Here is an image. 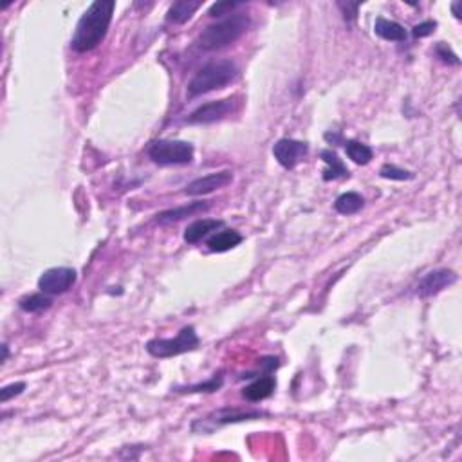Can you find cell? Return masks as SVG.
Masks as SVG:
<instances>
[{
	"mask_svg": "<svg viewBox=\"0 0 462 462\" xmlns=\"http://www.w3.org/2000/svg\"><path fill=\"white\" fill-rule=\"evenodd\" d=\"M195 149L188 141L157 140L150 145L149 157L159 166L190 165L193 161Z\"/></svg>",
	"mask_w": 462,
	"mask_h": 462,
	"instance_id": "5",
	"label": "cell"
},
{
	"mask_svg": "<svg viewBox=\"0 0 462 462\" xmlns=\"http://www.w3.org/2000/svg\"><path fill=\"white\" fill-rule=\"evenodd\" d=\"M231 181H233V172L231 170L213 172V174H208L204 175V177H199V179L192 181V183L186 186L184 193L190 195V197H201V195H208V193L215 192V190L224 188Z\"/></svg>",
	"mask_w": 462,
	"mask_h": 462,
	"instance_id": "11",
	"label": "cell"
},
{
	"mask_svg": "<svg viewBox=\"0 0 462 462\" xmlns=\"http://www.w3.org/2000/svg\"><path fill=\"white\" fill-rule=\"evenodd\" d=\"M238 76L237 63L231 60H217L210 62L202 69L195 72V76L188 83V96L197 98V96L208 94L211 90L224 89L226 85L233 83Z\"/></svg>",
	"mask_w": 462,
	"mask_h": 462,
	"instance_id": "3",
	"label": "cell"
},
{
	"mask_svg": "<svg viewBox=\"0 0 462 462\" xmlns=\"http://www.w3.org/2000/svg\"><path fill=\"white\" fill-rule=\"evenodd\" d=\"M240 242H242V235L238 233V231H235V229H222L219 233L211 235L206 244L210 247V251L224 253L237 247Z\"/></svg>",
	"mask_w": 462,
	"mask_h": 462,
	"instance_id": "15",
	"label": "cell"
},
{
	"mask_svg": "<svg viewBox=\"0 0 462 462\" xmlns=\"http://www.w3.org/2000/svg\"><path fill=\"white\" fill-rule=\"evenodd\" d=\"M24 390H26V383L24 381H17L11 383V385L2 386V390H0V401H2V403H8L9 399H13V397L20 395Z\"/></svg>",
	"mask_w": 462,
	"mask_h": 462,
	"instance_id": "25",
	"label": "cell"
},
{
	"mask_svg": "<svg viewBox=\"0 0 462 462\" xmlns=\"http://www.w3.org/2000/svg\"><path fill=\"white\" fill-rule=\"evenodd\" d=\"M53 306V298L51 295H45V292H35V295H26L24 298H20L18 302V307L24 311V313H42V311H47Z\"/></svg>",
	"mask_w": 462,
	"mask_h": 462,
	"instance_id": "20",
	"label": "cell"
},
{
	"mask_svg": "<svg viewBox=\"0 0 462 462\" xmlns=\"http://www.w3.org/2000/svg\"><path fill=\"white\" fill-rule=\"evenodd\" d=\"M345 152L350 161L356 163V165H368L374 157V150L368 145L359 143V141L354 140L345 141Z\"/></svg>",
	"mask_w": 462,
	"mask_h": 462,
	"instance_id": "21",
	"label": "cell"
},
{
	"mask_svg": "<svg viewBox=\"0 0 462 462\" xmlns=\"http://www.w3.org/2000/svg\"><path fill=\"white\" fill-rule=\"evenodd\" d=\"M267 415L265 412L261 410H237V409H220L217 412L210 413L208 418L197 419L192 424V430L195 434H211L217 428H222L226 424H233V422H242V421H255Z\"/></svg>",
	"mask_w": 462,
	"mask_h": 462,
	"instance_id": "6",
	"label": "cell"
},
{
	"mask_svg": "<svg viewBox=\"0 0 462 462\" xmlns=\"http://www.w3.org/2000/svg\"><path fill=\"white\" fill-rule=\"evenodd\" d=\"M201 343L197 332L193 325H186L179 331V334L175 338H154L147 343V352L152 358L157 359H166L174 358V356H181L184 352H192L195 350Z\"/></svg>",
	"mask_w": 462,
	"mask_h": 462,
	"instance_id": "4",
	"label": "cell"
},
{
	"mask_svg": "<svg viewBox=\"0 0 462 462\" xmlns=\"http://www.w3.org/2000/svg\"><path fill=\"white\" fill-rule=\"evenodd\" d=\"M2 352H4V354H2V363H6V361H8V356H9L8 343H4V345H2Z\"/></svg>",
	"mask_w": 462,
	"mask_h": 462,
	"instance_id": "29",
	"label": "cell"
},
{
	"mask_svg": "<svg viewBox=\"0 0 462 462\" xmlns=\"http://www.w3.org/2000/svg\"><path fill=\"white\" fill-rule=\"evenodd\" d=\"M211 206L210 201H195V202H188V204H184V206L179 208H172V210L161 211V213H157L156 215V224H174V222H179V220L186 219V217L197 215L201 211H206L208 208Z\"/></svg>",
	"mask_w": 462,
	"mask_h": 462,
	"instance_id": "12",
	"label": "cell"
},
{
	"mask_svg": "<svg viewBox=\"0 0 462 462\" xmlns=\"http://www.w3.org/2000/svg\"><path fill=\"white\" fill-rule=\"evenodd\" d=\"M76 279L78 274L72 267H51V270L44 271L38 279V289L45 295L54 297V295L67 292L76 283Z\"/></svg>",
	"mask_w": 462,
	"mask_h": 462,
	"instance_id": "7",
	"label": "cell"
},
{
	"mask_svg": "<svg viewBox=\"0 0 462 462\" xmlns=\"http://www.w3.org/2000/svg\"><path fill=\"white\" fill-rule=\"evenodd\" d=\"M233 110L235 98L217 99V101H210V104H204L199 108H195L186 122L192 123V125H208V123H215L220 122V119H224V117L233 113Z\"/></svg>",
	"mask_w": 462,
	"mask_h": 462,
	"instance_id": "8",
	"label": "cell"
},
{
	"mask_svg": "<svg viewBox=\"0 0 462 462\" xmlns=\"http://www.w3.org/2000/svg\"><path fill=\"white\" fill-rule=\"evenodd\" d=\"M274 388H277V379L267 374V376L258 377L251 385L246 386L242 390V395L247 401H251V403H258L262 399H267L274 392Z\"/></svg>",
	"mask_w": 462,
	"mask_h": 462,
	"instance_id": "14",
	"label": "cell"
},
{
	"mask_svg": "<svg viewBox=\"0 0 462 462\" xmlns=\"http://www.w3.org/2000/svg\"><path fill=\"white\" fill-rule=\"evenodd\" d=\"M379 175L383 179H390V181H410L413 179V174L409 170H403L399 166L395 165H385L379 170Z\"/></svg>",
	"mask_w": 462,
	"mask_h": 462,
	"instance_id": "22",
	"label": "cell"
},
{
	"mask_svg": "<svg viewBox=\"0 0 462 462\" xmlns=\"http://www.w3.org/2000/svg\"><path fill=\"white\" fill-rule=\"evenodd\" d=\"M359 6H361L359 2H338V8L341 9V13H343V17H345L347 22L354 20L356 15H358Z\"/></svg>",
	"mask_w": 462,
	"mask_h": 462,
	"instance_id": "27",
	"label": "cell"
},
{
	"mask_svg": "<svg viewBox=\"0 0 462 462\" xmlns=\"http://www.w3.org/2000/svg\"><path fill=\"white\" fill-rule=\"evenodd\" d=\"M457 282V273L452 270H436L427 273L418 283V297L419 298H430L439 295L440 291L448 289Z\"/></svg>",
	"mask_w": 462,
	"mask_h": 462,
	"instance_id": "10",
	"label": "cell"
},
{
	"mask_svg": "<svg viewBox=\"0 0 462 462\" xmlns=\"http://www.w3.org/2000/svg\"><path fill=\"white\" fill-rule=\"evenodd\" d=\"M116 2L114 0H96L87 8V11L78 20L74 35L71 38V47L76 53H87L98 47L107 36L113 22Z\"/></svg>",
	"mask_w": 462,
	"mask_h": 462,
	"instance_id": "1",
	"label": "cell"
},
{
	"mask_svg": "<svg viewBox=\"0 0 462 462\" xmlns=\"http://www.w3.org/2000/svg\"><path fill=\"white\" fill-rule=\"evenodd\" d=\"M459 8H461V2H454V6H452V11H454L455 18H461V13H459Z\"/></svg>",
	"mask_w": 462,
	"mask_h": 462,
	"instance_id": "30",
	"label": "cell"
},
{
	"mask_svg": "<svg viewBox=\"0 0 462 462\" xmlns=\"http://www.w3.org/2000/svg\"><path fill=\"white\" fill-rule=\"evenodd\" d=\"M365 206V199L358 192H347L341 193L340 197L334 202V210L341 215H354L361 208Z\"/></svg>",
	"mask_w": 462,
	"mask_h": 462,
	"instance_id": "19",
	"label": "cell"
},
{
	"mask_svg": "<svg viewBox=\"0 0 462 462\" xmlns=\"http://www.w3.org/2000/svg\"><path fill=\"white\" fill-rule=\"evenodd\" d=\"M240 6H244L242 2H231V0H228V2H215L210 8L208 15L210 17H222V15H229L233 9L240 8Z\"/></svg>",
	"mask_w": 462,
	"mask_h": 462,
	"instance_id": "26",
	"label": "cell"
},
{
	"mask_svg": "<svg viewBox=\"0 0 462 462\" xmlns=\"http://www.w3.org/2000/svg\"><path fill=\"white\" fill-rule=\"evenodd\" d=\"M374 33H376L379 38L386 42H404L406 40V31L401 24L394 22V20H388V18L379 17L374 24Z\"/></svg>",
	"mask_w": 462,
	"mask_h": 462,
	"instance_id": "17",
	"label": "cell"
},
{
	"mask_svg": "<svg viewBox=\"0 0 462 462\" xmlns=\"http://www.w3.org/2000/svg\"><path fill=\"white\" fill-rule=\"evenodd\" d=\"M222 383H224V376L222 374H215L213 377H210L208 381L201 383V385H195V386H190V388H186V390H181V392H190V394H193V392H217L222 386Z\"/></svg>",
	"mask_w": 462,
	"mask_h": 462,
	"instance_id": "23",
	"label": "cell"
},
{
	"mask_svg": "<svg viewBox=\"0 0 462 462\" xmlns=\"http://www.w3.org/2000/svg\"><path fill=\"white\" fill-rule=\"evenodd\" d=\"M320 157H322V161L327 165V168L323 170V181H334L340 179V177H349V170H347L345 163L341 161L334 150H322Z\"/></svg>",
	"mask_w": 462,
	"mask_h": 462,
	"instance_id": "18",
	"label": "cell"
},
{
	"mask_svg": "<svg viewBox=\"0 0 462 462\" xmlns=\"http://www.w3.org/2000/svg\"><path fill=\"white\" fill-rule=\"evenodd\" d=\"M222 226H224L222 220L199 219L184 229V240L188 244H197L201 242L202 238H206L210 233H213V231H217L219 228H222Z\"/></svg>",
	"mask_w": 462,
	"mask_h": 462,
	"instance_id": "13",
	"label": "cell"
},
{
	"mask_svg": "<svg viewBox=\"0 0 462 462\" xmlns=\"http://www.w3.org/2000/svg\"><path fill=\"white\" fill-rule=\"evenodd\" d=\"M436 54H437V58H440V62L448 63V65H459V63H461V60H459L457 54L449 49L445 42H439V44H437Z\"/></svg>",
	"mask_w": 462,
	"mask_h": 462,
	"instance_id": "24",
	"label": "cell"
},
{
	"mask_svg": "<svg viewBox=\"0 0 462 462\" xmlns=\"http://www.w3.org/2000/svg\"><path fill=\"white\" fill-rule=\"evenodd\" d=\"M436 27H437V24L436 22H431V20H427V22H422V24H418V26L413 27V36H415V38H424V36H430L431 33L436 31Z\"/></svg>",
	"mask_w": 462,
	"mask_h": 462,
	"instance_id": "28",
	"label": "cell"
},
{
	"mask_svg": "<svg viewBox=\"0 0 462 462\" xmlns=\"http://www.w3.org/2000/svg\"><path fill=\"white\" fill-rule=\"evenodd\" d=\"M309 154V145L306 141L297 140H280L274 143L273 156L279 161V165L286 170H292L304 157Z\"/></svg>",
	"mask_w": 462,
	"mask_h": 462,
	"instance_id": "9",
	"label": "cell"
},
{
	"mask_svg": "<svg viewBox=\"0 0 462 462\" xmlns=\"http://www.w3.org/2000/svg\"><path fill=\"white\" fill-rule=\"evenodd\" d=\"M202 6L201 0H177L170 6L168 13H166V20L172 24H184L188 22L193 13L197 11Z\"/></svg>",
	"mask_w": 462,
	"mask_h": 462,
	"instance_id": "16",
	"label": "cell"
},
{
	"mask_svg": "<svg viewBox=\"0 0 462 462\" xmlns=\"http://www.w3.org/2000/svg\"><path fill=\"white\" fill-rule=\"evenodd\" d=\"M251 26V18L246 13H233L217 24H211L197 38V45L202 51H219L237 42Z\"/></svg>",
	"mask_w": 462,
	"mask_h": 462,
	"instance_id": "2",
	"label": "cell"
}]
</instances>
